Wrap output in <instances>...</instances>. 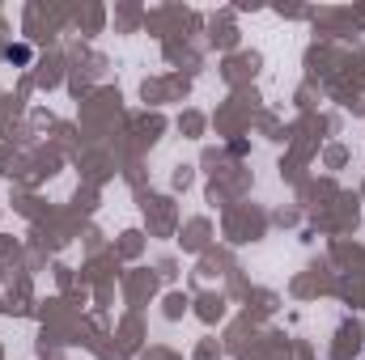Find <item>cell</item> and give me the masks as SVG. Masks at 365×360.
Segmentation results:
<instances>
[{"instance_id":"cell-1","label":"cell","mask_w":365,"mask_h":360,"mask_svg":"<svg viewBox=\"0 0 365 360\" xmlns=\"http://www.w3.org/2000/svg\"><path fill=\"white\" fill-rule=\"evenodd\" d=\"M9 64H30V47H9Z\"/></svg>"}]
</instances>
